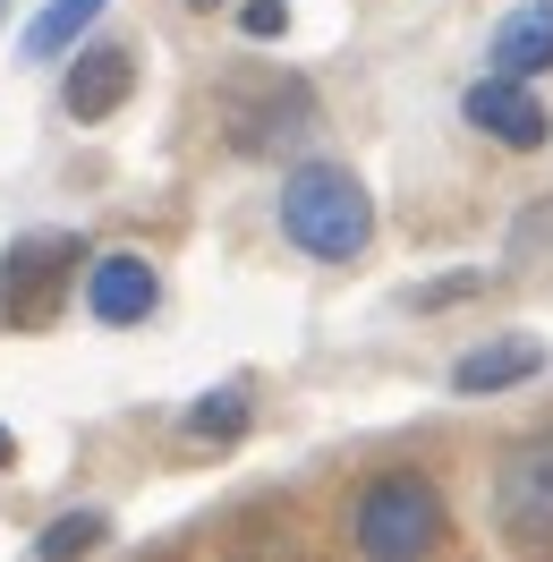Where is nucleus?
Returning <instances> with one entry per match:
<instances>
[{
  "mask_svg": "<svg viewBox=\"0 0 553 562\" xmlns=\"http://www.w3.org/2000/svg\"><path fill=\"white\" fill-rule=\"evenodd\" d=\"M281 239L298 256H315V265H349L375 239V196L341 162H298L281 179Z\"/></svg>",
  "mask_w": 553,
  "mask_h": 562,
  "instance_id": "obj_1",
  "label": "nucleus"
},
{
  "mask_svg": "<svg viewBox=\"0 0 553 562\" xmlns=\"http://www.w3.org/2000/svg\"><path fill=\"white\" fill-rule=\"evenodd\" d=\"M349 546L375 562H417L443 546V494L435 477H417V469H383L375 486L358 494V512H349Z\"/></svg>",
  "mask_w": 553,
  "mask_h": 562,
  "instance_id": "obj_2",
  "label": "nucleus"
},
{
  "mask_svg": "<svg viewBox=\"0 0 553 562\" xmlns=\"http://www.w3.org/2000/svg\"><path fill=\"white\" fill-rule=\"evenodd\" d=\"M77 265H86V239L77 231H26L0 256V324L9 333H43L60 316V299L77 290Z\"/></svg>",
  "mask_w": 553,
  "mask_h": 562,
  "instance_id": "obj_3",
  "label": "nucleus"
},
{
  "mask_svg": "<svg viewBox=\"0 0 553 562\" xmlns=\"http://www.w3.org/2000/svg\"><path fill=\"white\" fill-rule=\"evenodd\" d=\"M494 528L519 554H545L553 546V426L503 443V460H494Z\"/></svg>",
  "mask_w": 553,
  "mask_h": 562,
  "instance_id": "obj_4",
  "label": "nucleus"
},
{
  "mask_svg": "<svg viewBox=\"0 0 553 562\" xmlns=\"http://www.w3.org/2000/svg\"><path fill=\"white\" fill-rule=\"evenodd\" d=\"M222 128H230V145L239 154H281L290 137H307L315 128V103L298 77H230V94H222Z\"/></svg>",
  "mask_w": 553,
  "mask_h": 562,
  "instance_id": "obj_5",
  "label": "nucleus"
},
{
  "mask_svg": "<svg viewBox=\"0 0 553 562\" xmlns=\"http://www.w3.org/2000/svg\"><path fill=\"white\" fill-rule=\"evenodd\" d=\"M460 111H469V128H485L494 145H511V154H537V145L553 137V120H545V103L519 86L511 69H494V77H477L469 94H460Z\"/></svg>",
  "mask_w": 553,
  "mask_h": 562,
  "instance_id": "obj_6",
  "label": "nucleus"
},
{
  "mask_svg": "<svg viewBox=\"0 0 553 562\" xmlns=\"http://www.w3.org/2000/svg\"><path fill=\"white\" fill-rule=\"evenodd\" d=\"M128 86H137V52H128V43H94V52H77V60H69L60 111H69L77 128H94V120H111V111L128 103Z\"/></svg>",
  "mask_w": 553,
  "mask_h": 562,
  "instance_id": "obj_7",
  "label": "nucleus"
},
{
  "mask_svg": "<svg viewBox=\"0 0 553 562\" xmlns=\"http://www.w3.org/2000/svg\"><path fill=\"white\" fill-rule=\"evenodd\" d=\"M86 307H94V324H145L162 307V273L145 265L137 247L94 256V265H86Z\"/></svg>",
  "mask_w": 553,
  "mask_h": 562,
  "instance_id": "obj_8",
  "label": "nucleus"
},
{
  "mask_svg": "<svg viewBox=\"0 0 553 562\" xmlns=\"http://www.w3.org/2000/svg\"><path fill=\"white\" fill-rule=\"evenodd\" d=\"M545 341H537V333H494V341H477V350H460L451 358V392H469V401H477V392H511V384H537V375H545Z\"/></svg>",
  "mask_w": 553,
  "mask_h": 562,
  "instance_id": "obj_9",
  "label": "nucleus"
},
{
  "mask_svg": "<svg viewBox=\"0 0 553 562\" xmlns=\"http://www.w3.org/2000/svg\"><path fill=\"white\" fill-rule=\"evenodd\" d=\"M247 418H256L247 384H222V392H205V401H188V409H179V435H188V443H205V452H222V443H239V435H247Z\"/></svg>",
  "mask_w": 553,
  "mask_h": 562,
  "instance_id": "obj_10",
  "label": "nucleus"
},
{
  "mask_svg": "<svg viewBox=\"0 0 553 562\" xmlns=\"http://www.w3.org/2000/svg\"><path fill=\"white\" fill-rule=\"evenodd\" d=\"M494 69H511V77L553 69V9H511V18H503V35H494Z\"/></svg>",
  "mask_w": 553,
  "mask_h": 562,
  "instance_id": "obj_11",
  "label": "nucleus"
},
{
  "mask_svg": "<svg viewBox=\"0 0 553 562\" xmlns=\"http://www.w3.org/2000/svg\"><path fill=\"white\" fill-rule=\"evenodd\" d=\"M103 9H111V0H43V18L18 35V52H26V60H60V52H69Z\"/></svg>",
  "mask_w": 553,
  "mask_h": 562,
  "instance_id": "obj_12",
  "label": "nucleus"
},
{
  "mask_svg": "<svg viewBox=\"0 0 553 562\" xmlns=\"http://www.w3.org/2000/svg\"><path fill=\"white\" fill-rule=\"evenodd\" d=\"M103 537H111L103 512H60V520L35 537V554H43V562H60V554H86V546H103Z\"/></svg>",
  "mask_w": 553,
  "mask_h": 562,
  "instance_id": "obj_13",
  "label": "nucleus"
},
{
  "mask_svg": "<svg viewBox=\"0 0 553 562\" xmlns=\"http://www.w3.org/2000/svg\"><path fill=\"white\" fill-rule=\"evenodd\" d=\"M239 26H247V35H256V43L290 35V0H247V9H239Z\"/></svg>",
  "mask_w": 553,
  "mask_h": 562,
  "instance_id": "obj_14",
  "label": "nucleus"
},
{
  "mask_svg": "<svg viewBox=\"0 0 553 562\" xmlns=\"http://www.w3.org/2000/svg\"><path fill=\"white\" fill-rule=\"evenodd\" d=\"M477 290V273H443V281H417L409 290V307H451V299H469Z\"/></svg>",
  "mask_w": 553,
  "mask_h": 562,
  "instance_id": "obj_15",
  "label": "nucleus"
},
{
  "mask_svg": "<svg viewBox=\"0 0 553 562\" xmlns=\"http://www.w3.org/2000/svg\"><path fill=\"white\" fill-rule=\"evenodd\" d=\"M9 460H18V435H9V426H0V469H9Z\"/></svg>",
  "mask_w": 553,
  "mask_h": 562,
  "instance_id": "obj_16",
  "label": "nucleus"
},
{
  "mask_svg": "<svg viewBox=\"0 0 553 562\" xmlns=\"http://www.w3.org/2000/svg\"><path fill=\"white\" fill-rule=\"evenodd\" d=\"M188 9H222V0H188Z\"/></svg>",
  "mask_w": 553,
  "mask_h": 562,
  "instance_id": "obj_17",
  "label": "nucleus"
},
{
  "mask_svg": "<svg viewBox=\"0 0 553 562\" xmlns=\"http://www.w3.org/2000/svg\"><path fill=\"white\" fill-rule=\"evenodd\" d=\"M0 18H9V0H0Z\"/></svg>",
  "mask_w": 553,
  "mask_h": 562,
  "instance_id": "obj_18",
  "label": "nucleus"
}]
</instances>
